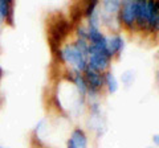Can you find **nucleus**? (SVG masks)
<instances>
[{"instance_id": "f257e3e1", "label": "nucleus", "mask_w": 159, "mask_h": 148, "mask_svg": "<svg viewBox=\"0 0 159 148\" xmlns=\"http://www.w3.org/2000/svg\"><path fill=\"white\" fill-rule=\"evenodd\" d=\"M69 31H70V23L65 20L64 17L57 19L53 23H51L49 25V45H51L52 52H58L60 50V45H61L62 40L68 36Z\"/></svg>"}, {"instance_id": "f03ea898", "label": "nucleus", "mask_w": 159, "mask_h": 148, "mask_svg": "<svg viewBox=\"0 0 159 148\" xmlns=\"http://www.w3.org/2000/svg\"><path fill=\"white\" fill-rule=\"evenodd\" d=\"M61 53H62V60H65L69 63H72V65H74L77 69H80V70H85L86 58L84 57L76 48H74V45L66 46Z\"/></svg>"}, {"instance_id": "7ed1b4c3", "label": "nucleus", "mask_w": 159, "mask_h": 148, "mask_svg": "<svg viewBox=\"0 0 159 148\" xmlns=\"http://www.w3.org/2000/svg\"><path fill=\"white\" fill-rule=\"evenodd\" d=\"M84 80H85V83H86V87L89 89L90 91H97L99 89L102 87L103 85V76H101V73H97L92 70L89 66L85 67V77H84Z\"/></svg>"}, {"instance_id": "20e7f679", "label": "nucleus", "mask_w": 159, "mask_h": 148, "mask_svg": "<svg viewBox=\"0 0 159 148\" xmlns=\"http://www.w3.org/2000/svg\"><path fill=\"white\" fill-rule=\"evenodd\" d=\"M121 20L122 23L127 27H133L135 23V15H134V8H133V2H125L121 7Z\"/></svg>"}, {"instance_id": "39448f33", "label": "nucleus", "mask_w": 159, "mask_h": 148, "mask_svg": "<svg viewBox=\"0 0 159 148\" xmlns=\"http://www.w3.org/2000/svg\"><path fill=\"white\" fill-rule=\"evenodd\" d=\"M134 15H135V23L139 27L147 25V11H146V2H133Z\"/></svg>"}, {"instance_id": "423d86ee", "label": "nucleus", "mask_w": 159, "mask_h": 148, "mask_svg": "<svg viewBox=\"0 0 159 148\" xmlns=\"http://www.w3.org/2000/svg\"><path fill=\"white\" fill-rule=\"evenodd\" d=\"M123 48V40L121 36H114L113 38H106V52L109 58L113 57L116 53L121 52Z\"/></svg>"}, {"instance_id": "0eeeda50", "label": "nucleus", "mask_w": 159, "mask_h": 148, "mask_svg": "<svg viewBox=\"0 0 159 148\" xmlns=\"http://www.w3.org/2000/svg\"><path fill=\"white\" fill-rule=\"evenodd\" d=\"M0 16L8 20L9 24L13 23V3L9 0H0Z\"/></svg>"}, {"instance_id": "6e6552de", "label": "nucleus", "mask_w": 159, "mask_h": 148, "mask_svg": "<svg viewBox=\"0 0 159 148\" xmlns=\"http://www.w3.org/2000/svg\"><path fill=\"white\" fill-rule=\"evenodd\" d=\"M73 146L76 148H86L88 147V137L85 135V132L82 130H80V128H76L73 132H72V137L70 139Z\"/></svg>"}, {"instance_id": "1a4fd4ad", "label": "nucleus", "mask_w": 159, "mask_h": 148, "mask_svg": "<svg viewBox=\"0 0 159 148\" xmlns=\"http://www.w3.org/2000/svg\"><path fill=\"white\" fill-rule=\"evenodd\" d=\"M85 6L86 4H82V3H76V4H73L72 6V8H70V17H72L73 23L81 20L84 11H85Z\"/></svg>"}, {"instance_id": "9d476101", "label": "nucleus", "mask_w": 159, "mask_h": 148, "mask_svg": "<svg viewBox=\"0 0 159 148\" xmlns=\"http://www.w3.org/2000/svg\"><path fill=\"white\" fill-rule=\"evenodd\" d=\"M103 81L106 82L107 89H109V91H110V93H116V91H117V89H118V82H117L116 77H114L111 73H106L105 77H103Z\"/></svg>"}, {"instance_id": "9b49d317", "label": "nucleus", "mask_w": 159, "mask_h": 148, "mask_svg": "<svg viewBox=\"0 0 159 148\" xmlns=\"http://www.w3.org/2000/svg\"><path fill=\"white\" fill-rule=\"evenodd\" d=\"M74 82H76V85H77V87H78L80 93H81V95H85L88 87H86V83H85V80H84V77H81L80 74H76V77H74Z\"/></svg>"}, {"instance_id": "f8f14e48", "label": "nucleus", "mask_w": 159, "mask_h": 148, "mask_svg": "<svg viewBox=\"0 0 159 148\" xmlns=\"http://www.w3.org/2000/svg\"><path fill=\"white\" fill-rule=\"evenodd\" d=\"M96 7H97V2H90L88 3L85 6V11H84V15H86V16L90 17L92 15L96 12Z\"/></svg>"}, {"instance_id": "ddd939ff", "label": "nucleus", "mask_w": 159, "mask_h": 148, "mask_svg": "<svg viewBox=\"0 0 159 148\" xmlns=\"http://www.w3.org/2000/svg\"><path fill=\"white\" fill-rule=\"evenodd\" d=\"M68 148H76V147H74V146H73V143H72L70 140H69V141H68Z\"/></svg>"}, {"instance_id": "4468645a", "label": "nucleus", "mask_w": 159, "mask_h": 148, "mask_svg": "<svg viewBox=\"0 0 159 148\" xmlns=\"http://www.w3.org/2000/svg\"><path fill=\"white\" fill-rule=\"evenodd\" d=\"M154 140H155V143H158V135L154 136Z\"/></svg>"}, {"instance_id": "2eb2a0df", "label": "nucleus", "mask_w": 159, "mask_h": 148, "mask_svg": "<svg viewBox=\"0 0 159 148\" xmlns=\"http://www.w3.org/2000/svg\"><path fill=\"white\" fill-rule=\"evenodd\" d=\"M2 20H3V17H2V16H0V23H2Z\"/></svg>"}, {"instance_id": "dca6fc26", "label": "nucleus", "mask_w": 159, "mask_h": 148, "mask_svg": "<svg viewBox=\"0 0 159 148\" xmlns=\"http://www.w3.org/2000/svg\"><path fill=\"white\" fill-rule=\"evenodd\" d=\"M0 148H2V147H0Z\"/></svg>"}]
</instances>
